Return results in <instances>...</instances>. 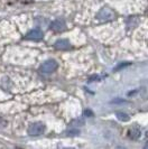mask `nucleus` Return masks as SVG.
Here are the masks:
<instances>
[{
    "instance_id": "obj_1",
    "label": "nucleus",
    "mask_w": 148,
    "mask_h": 149,
    "mask_svg": "<svg viewBox=\"0 0 148 149\" xmlns=\"http://www.w3.org/2000/svg\"><path fill=\"white\" fill-rule=\"evenodd\" d=\"M57 66H59V64H57V62H56V61L50 60V61L44 62V63L40 65L39 70H40V72H42V73L50 74V73H53L54 71H56Z\"/></svg>"
},
{
    "instance_id": "obj_2",
    "label": "nucleus",
    "mask_w": 148,
    "mask_h": 149,
    "mask_svg": "<svg viewBox=\"0 0 148 149\" xmlns=\"http://www.w3.org/2000/svg\"><path fill=\"white\" fill-rule=\"evenodd\" d=\"M114 17H116L114 13L111 10L110 8H107V7L102 8L98 13V15H96V18L99 20H101V22H109V20H112Z\"/></svg>"
},
{
    "instance_id": "obj_3",
    "label": "nucleus",
    "mask_w": 148,
    "mask_h": 149,
    "mask_svg": "<svg viewBox=\"0 0 148 149\" xmlns=\"http://www.w3.org/2000/svg\"><path fill=\"white\" fill-rule=\"evenodd\" d=\"M45 125L42 122H34L31 123L28 128V134L30 136H39V134H44L45 131Z\"/></svg>"
},
{
    "instance_id": "obj_4",
    "label": "nucleus",
    "mask_w": 148,
    "mask_h": 149,
    "mask_svg": "<svg viewBox=\"0 0 148 149\" xmlns=\"http://www.w3.org/2000/svg\"><path fill=\"white\" fill-rule=\"evenodd\" d=\"M43 38V31L38 28H35V29L30 30L29 33L25 36V39H28V40H40Z\"/></svg>"
},
{
    "instance_id": "obj_5",
    "label": "nucleus",
    "mask_w": 148,
    "mask_h": 149,
    "mask_svg": "<svg viewBox=\"0 0 148 149\" xmlns=\"http://www.w3.org/2000/svg\"><path fill=\"white\" fill-rule=\"evenodd\" d=\"M51 29L56 31V33H61L66 29V24L63 19H56L51 24Z\"/></svg>"
},
{
    "instance_id": "obj_6",
    "label": "nucleus",
    "mask_w": 148,
    "mask_h": 149,
    "mask_svg": "<svg viewBox=\"0 0 148 149\" xmlns=\"http://www.w3.org/2000/svg\"><path fill=\"white\" fill-rule=\"evenodd\" d=\"M54 47L59 51H67V49L71 48V44L67 39H59V40L55 42Z\"/></svg>"
},
{
    "instance_id": "obj_7",
    "label": "nucleus",
    "mask_w": 148,
    "mask_h": 149,
    "mask_svg": "<svg viewBox=\"0 0 148 149\" xmlns=\"http://www.w3.org/2000/svg\"><path fill=\"white\" fill-rule=\"evenodd\" d=\"M128 137H129L130 139H133V140L138 139V138L140 137V129L137 127H133L131 129H129V131H128Z\"/></svg>"
},
{
    "instance_id": "obj_8",
    "label": "nucleus",
    "mask_w": 148,
    "mask_h": 149,
    "mask_svg": "<svg viewBox=\"0 0 148 149\" xmlns=\"http://www.w3.org/2000/svg\"><path fill=\"white\" fill-rule=\"evenodd\" d=\"M116 116H117V118H118L120 121H122V122H127V121H129V116L125 113V112H121V111H118L116 113Z\"/></svg>"
},
{
    "instance_id": "obj_9",
    "label": "nucleus",
    "mask_w": 148,
    "mask_h": 149,
    "mask_svg": "<svg viewBox=\"0 0 148 149\" xmlns=\"http://www.w3.org/2000/svg\"><path fill=\"white\" fill-rule=\"evenodd\" d=\"M146 137H148V131L146 132Z\"/></svg>"
}]
</instances>
